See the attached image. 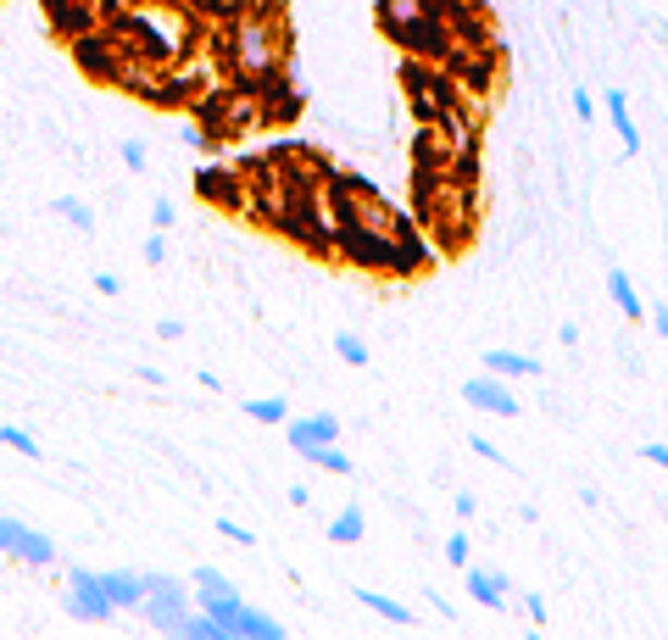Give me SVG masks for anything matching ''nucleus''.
<instances>
[{
  "mask_svg": "<svg viewBox=\"0 0 668 640\" xmlns=\"http://www.w3.org/2000/svg\"><path fill=\"white\" fill-rule=\"evenodd\" d=\"M273 28H279L273 0L251 7L246 17H234V67H240V78H262V73L284 67V39Z\"/></svg>",
  "mask_w": 668,
  "mask_h": 640,
  "instance_id": "f257e3e1",
  "label": "nucleus"
},
{
  "mask_svg": "<svg viewBox=\"0 0 668 640\" xmlns=\"http://www.w3.org/2000/svg\"><path fill=\"white\" fill-rule=\"evenodd\" d=\"M146 584H151V596H146V624L157 629V635H173V629H184L189 624V613H196V590H189V579H178V574H162V568H146Z\"/></svg>",
  "mask_w": 668,
  "mask_h": 640,
  "instance_id": "f03ea898",
  "label": "nucleus"
},
{
  "mask_svg": "<svg viewBox=\"0 0 668 640\" xmlns=\"http://www.w3.org/2000/svg\"><path fill=\"white\" fill-rule=\"evenodd\" d=\"M391 229L379 223H334V257L357 273H391Z\"/></svg>",
  "mask_w": 668,
  "mask_h": 640,
  "instance_id": "7ed1b4c3",
  "label": "nucleus"
},
{
  "mask_svg": "<svg viewBox=\"0 0 668 640\" xmlns=\"http://www.w3.org/2000/svg\"><path fill=\"white\" fill-rule=\"evenodd\" d=\"M73 62L78 73H89L95 84H117L123 67H128V51H123V39L112 28H89L84 39H73Z\"/></svg>",
  "mask_w": 668,
  "mask_h": 640,
  "instance_id": "20e7f679",
  "label": "nucleus"
},
{
  "mask_svg": "<svg viewBox=\"0 0 668 640\" xmlns=\"http://www.w3.org/2000/svg\"><path fill=\"white\" fill-rule=\"evenodd\" d=\"M391 273L385 279H423L429 268H435V251H429V239L418 234V223L407 218V212H391Z\"/></svg>",
  "mask_w": 668,
  "mask_h": 640,
  "instance_id": "39448f33",
  "label": "nucleus"
},
{
  "mask_svg": "<svg viewBox=\"0 0 668 640\" xmlns=\"http://www.w3.org/2000/svg\"><path fill=\"white\" fill-rule=\"evenodd\" d=\"M62 607H67V618H78V624H107V618L117 613V607H112V596H107V584H101V574H95V568H67Z\"/></svg>",
  "mask_w": 668,
  "mask_h": 640,
  "instance_id": "423d86ee",
  "label": "nucleus"
},
{
  "mask_svg": "<svg viewBox=\"0 0 668 640\" xmlns=\"http://www.w3.org/2000/svg\"><path fill=\"white\" fill-rule=\"evenodd\" d=\"M196 195L223 212H246V173L240 168H196Z\"/></svg>",
  "mask_w": 668,
  "mask_h": 640,
  "instance_id": "0eeeda50",
  "label": "nucleus"
},
{
  "mask_svg": "<svg viewBox=\"0 0 668 640\" xmlns=\"http://www.w3.org/2000/svg\"><path fill=\"white\" fill-rule=\"evenodd\" d=\"M462 402L473 413H491V418H518V396L507 390L502 373H480V379H468L462 384Z\"/></svg>",
  "mask_w": 668,
  "mask_h": 640,
  "instance_id": "6e6552de",
  "label": "nucleus"
},
{
  "mask_svg": "<svg viewBox=\"0 0 668 640\" xmlns=\"http://www.w3.org/2000/svg\"><path fill=\"white\" fill-rule=\"evenodd\" d=\"M45 17L62 39H84L89 28H101V7H89V0H45Z\"/></svg>",
  "mask_w": 668,
  "mask_h": 640,
  "instance_id": "1a4fd4ad",
  "label": "nucleus"
},
{
  "mask_svg": "<svg viewBox=\"0 0 668 640\" xmlns=\"http://www.w3.org/2000/svg\"><path fill=\"white\" fill-rule=\"evenodd\" d=\"M284 440H290V452L334 446V440H341V418H334V413H307V418H290V423H284Z\"/></svg>",
  "mask_w": 668,
  "mask_h": 640,
  "instance_id": "9d476101",
  "label": "nucleus"
},
{
  "mask_svg": "<svg viewBox=\"0 0 668 640\" xmlns=\"http://www.w3.org/2000/svg\"><path fill=\"white\" fill-rule=\"evenodd\" d=\"M101 584H107V596H112V607H146V596H151V584H146V568H107L101 574Z\"/></svg>",
  "mask_w": 668,
  "mask_h": 640,
  "instance_id": "9b49d317",
  "label": "nucleus"
},
{
  "mask_svg": "<svg viewBox=\"0 0 668 640\" xmlns=\"http://www.w3.org/2000/svg\"><path fill=\"white\" fill-rule=\"evenodd\" d=\"M12 557H17L23 568H51V563H57V540L12 518Z\"/></svg>",
  "mask_w": 668,
  "mask_h": 640,
  "instance_id": "f8f14e48",
  "label": "nucleus"
},
{
  "mask_svg": "<svg viewBox=\"0 0 668 640\" xmlns=\"http://www.w3.org/2000/svg\"><path fill=\"white\" fill-rule=\"evenodd\" d=\"M468 574V596L480 602V607H507V596H512V579L507 574H496V568H462Z\"/></svg>",
  "mask_w": 668,
  "mask_h": 640,
  "instance_id": "ddd939ff",
  "label": "nucleus"
},
{
  "mask_svg": "<svg viewBox=\"0 0 668 640\" xmlns=\"http://www.w3.org/2000/svg\"><path fill=\"white\" fill-rule=\"evenodd\" d=\"M602 101H607V118H613V128H618L624 157H641V128H635V118H630V95H624V89H607Z\"/></svg>",
  "mask_w": 668,
  "mask_h": 640,
  "instance_id": "4468645a",
  "label": "nucleus"
},
{
  "mask_svg": "<svg viewBox=\"0 0 668 640\" xmlns=\"http://www.w3.org/2000/svg\"><path fill=\"white\" fill-rule=\"evenodd\" d=\"M485 373H502V379H541V362L523 357V352H507V346H491V352H485Z\"/></svg>",
  "mask_w": 668,
  "mask_h": 640,
  "instance_id": "2eb2a0df",
  "label": "nucleus"
},
{
  "mask_svg": "<svg viewBox=\"0 0 668 640\" xmlns=\"http://www.w3.org/2000/svg\"><path fill=\"white\" fill-rule=\"evenodd\" d=\"M607 295H613V307L624 312L630 323H641V318H646V301L635 295V279H630L624 268H613V273H607Z\"/></svg>",
  "mask_w": 668,
  "mask_h": 640,
  "instance_id": "dca6fc26",
  "label": "nucleus"
},
{
  "mask_svg": "<svg viewBox=\"0 0 668 640\" xmlns=\"http://www.w3.org/2000/svg\"><path fill=\"white\" fill-rule=\"evenodd\" d=\"M351 596H357L362 607H373L379 618H391V624H412V618H418L412 607H401L396 596H385V590H373V584H357V590H351Z\"/></svg>",
  "mask_w": 668,
  "mask_h": 640,
  "instance_id": "f3484780",
  "label": "nucleus"
},
{
  "mask_svg": "<svg viewBox=\"0 0 668 640\" xmlns=\"http://www.w3.org/2000/svg\"><path fill=\"white\" fill-rule=\"evenodd\" d=\"M362 534H368V518H362V507H357V502H351V507H341V513L329 518V540H334V546H357Z\"/></svg>",
  "mask_w": 668,
  "mask_h": 640,
  "instance_id": "a211bd4d",
  "label": "nucleus"
},
{
  "mask_svg": "<svg viewBox=\"0 0 668 640\" xmlns=\"http://www.w3.org/2000/svg\"><path fill=\"white\" fill-rule=\"evenodd\" d=\"M189 590H196V602H201V596H240V590H234V579L218 574L212 563H196V574H189Z\"/></svg>",
  "mask_w": 668,
  "mask_h": 640,
  "instance_id": "6ab92c4d",
  "label": "nucleus"
},
{
  "mask_svg": "<svg viewBox=\"0 0 668 640\" xmlns=\"http://www.w3.org/2000/svg\"><path fill=\"white\" fill-rule=\"evenodd\" d=\"M234 635H251V640H284V624L279 618H268L262 607H246V618H240V629Z\"/></svg>",
  "mask_w": 668,
  "mask_h": 640,
  "instance_id": "aec40b11",
  "label": "nucleus"
},
{
  "mask_svg": "<svg viewBox=\"0 0 668 640\" xmlns=\"http://www.w3.org/2000/svg\"><path fill=\"white\" fill-rule=\"evenodd\" d=\"M246 418H257V423H290V407H284V396H257V402H246Z\"/></svg>",
  "mask_w": 668,
  "mask_h": 640,
  "instance_id": "412c9836",
  "label": "nucleus"
},
{
  "mask_svg": "<svg viewBox=\"0 0 668 640\" xmlns=\"http://www.w3.org/2000/svg\"><path fill=\"white\" fill-rule=\"evenodd\" d=\"M312 468H323V473H351V457L341 452V446H312V452H301Z\"/></svg>",
  "mask_w": 668,
  "mask_h": 640,
  "instance_id": "4be33fe9",
  "label": "nucleus"
},
{
  "mask_svg": "<svg viewBox=\"0 0 668 640\" xmlns=\"http://www.w3.org/2000/svg\"><path fill=\"white\" fill-rule=\"evenodd\" d=\"M0 446H12V452H23L28 463L39 457V440H34L28 429H17V423H7V429H0Z\"/></svg>",
  "mask_w": 668,
  "mask_h": 640,
  "instance_id": "5701e85b",
  "label": "nucleus"
},
{
  "mask_svg": "<svg viewBox=\"0 0 668 640\" xmlns=\"http://www.w3.org/2000/svg\"><path fill=\"white\" fill-rule=\"evenodd\" d=\"M196 7H207L212 17H223V23H234V17H246L251 7H262V0H196Z\"/></svg>",
  "mask_w": 668,
  "mask_h": 640,
  "instance_id": "b1692460",
  "label": "nucleus"
},
{
  "mask_svg": "<svg viewBox=\"0 0 668 640\" xmlns=\"http://www.w3.org/2000/svg\"><path fill=\"white\" fill-rule=\"evenodd\" d=\"M57 212H62V218L78 229V234H89V229H95V212H89L84 201H73V195H62V201H57Z\"/></svg>",
  "mask_w": 668,
  "mask_h": 640,
  "instance_id": "393cba45",
  "label": "nucleus"
},
{
  "mask_svg": "<svg viewBox=\"0 0 668 640\" xmlns=\"http://www.w3.org/2000/svg\"><path fill=\"white\" fill-rule=\"evenodd\" d=\"M334 352H341L351 368H368V346H362L357 334H334Z\"/></svg>",
  "mask_w": 668,
  "mask_h": 640,
  "instance_id": "a878e982",
  "label": "nucleus"
},
{
  "mask_svg": "<svg viewBox=\"0 0 668 640\" xmlns=\"http://www.w3.org/2000/svg\"><path fill=\"white\" fill-rule=\"evenodd\" d=\"M218 534L234 540V546H257V534H251L246 524H234V518H218Z\"/></svg>",
  "mask_w": 668,
  "mask_h": 640,
  "instance_id": "bb28decb",
  "label": "nucleus"
},
{
  "mask_svg": "<svg viewBox=\"0 0 668 640\" xmlns=\"http://www.w3.org/2000/svg\"><path fill=\"white\" fill-rule=\"evenodd\" d=\"M123 168L128 173H146V145H139V139H123Z\"/></svg>",
  "mask_w": 668,
  "mask_h": 640,
  "instance_id": "cd10ccee",
  "label": "nucleus"
},
{
  "mask_svg": "<svg viewBox=\"0 0 668 640\" xmlns=\"http://www.w3.org/2000/svg\"><path fill=\"white\" fill-rule=\"evenodd\" d=\"M446 563L468 568V534H462V529H457V534H446Z\"/></svg>",
  "mask_w": 668,
  "mask_h": 640,
  "instance_id": "c85d7f7f",
  "label": "nucleus"
},
{
  "mask_svg": "<svg viewBox=\"0 0 668 640\" xmlns=\"http://www.w3.org/2000/svg\"><path fill=\"white\" fill-rule=\"evenodd\" d=\"M139 257H146L151 268H162V262H168V239H162V229H157V234L146 239V251H139Z\"/></svg>",
  "mask_w": 668,
  "mask_h": 640,
  "instance_id": "c756f323",
  "label": "nucleus"
},
{
  "mask_svg": "<svg viewBox=\"0 0 668 640\" xmlns=\"http://www.w3.org/2000/svg\"><path fill=\"white\" fill-rule=\"evenodd\" d=\"M473 457H485V463H496V468H507V457H502V452L491 446V440H485V434H473Z\"/></svg>",
  "mask_w": 668,
  "mask_h": 640,
  "instance_id": "7c9ffc66",
  "label": "nucleus"
},
{
  "mask_svg": "<svg viewBox=\"0 0 668 640\" xmlns=\"http://www.w3.org/2000/svg\"><path fill=\"white\" fill-rule=\"evenodd\" d=\"M574 118H580V123H591V118H596V101H591V89H574Z\"/></svg>",
  "mask_w": 668,
  "mask_h": 640,
  "instance_id": "2f4dec72",
  "label": "nucleus"
},
{
  "mask_svg": "<svg viewBox=\"0 0 668 640\" xmlns=\"http://www.w3.org/2000/svg\"><path fill=\"white\" fill-rule=\"evenodd\" d=\"M641 457H646L652 468H668V446H663V440H646V446H641Z\"/></svg>",
  "mask_w": 668,
  "mask_h": 640,
  "instance_id": "473e14b6",
  "label": "nucleus"
},
{
  "mask_svg": "<svg viewBox=\"0 0 668 640\" xmlns=\"http://www.w3.org/2000/svg\"><path fill=\"white\" fill-rule=\"evenodd\" d=\"M523 613H530V624H535V629H541V624H546V613H552V607H546V602H541V596H523Z\"/></svg>",
  "mask_w": 668,
  "mask_h": 640,
  "instance_id": "72a5a7b5",
  "label": "nucleus"
},
{
  "mask_svg": "<svg viewBox=\"0 0 668 640\" xmlns=\"http://www.w3.org/2000/svg\"><path fill=\"white\" fill-rule=\"evenodd\" d=\"M423 602H429V607H435V613H441V618H457V607H451V602H446V596H441V590H429V596H423Z\"/></svg>",
  "mask_w": 668,
  "mask_h": 640,
  "instance_id": "f704fd0d",
  "label": "nucleus"
},
{
  "mask_svg": "<svg viewBox=\"0 0 668 640\" xmlns=\"http://www.w3.org/2000/svg\"><path fill=\"white\" fill-rule=\"evenodd\" d=\"M95 290H101V295H117L123 279H117V273H95Z\"/></svg>",
  "mask_w": 668,
  "mask_h": 640,
  "instance_id": "c9c22d12",
  "label": "nucleus"
},
{
  "mask_svg": "<svg viewBox=\"0 0 668 640\" xmlns=\"http://www.w3.org/2000/svg\"><path fill=\"white\" fill-rule=\"evenodd\" d=\"M0 557H12V518L0 513Z\"/></svg>",
  "mask_w": 668,
  "mask_h": 640,
  "instance_id": "e433bc0d",
  "label": "nucleus"
},
{
  "mask_svg": "<svg viewBox=\"0 0 668 640\" xmlns=\"http://www.w3.org/2000/svg\"><path fill=\"white\" fill-rule=\"evenodd\" d=\"M151 223H157V229H173V207L157 201V207H151Z\"/></svg>",
  "mask_w": 668,
  "mask_h": 640,
  "instance_id": "4c0bfd02",
  "label": "nucleus"
},
{
  "mask_svg": "<svg viewBox=\"0 0 668 640\" xmlns=\"http://www.w3.org/2000/svg\"><path fill=\"white\" fill-rule=\"evenodd\" d=\"M451 507H457V518H473V507H480V502H473L468 490H457V502H451Z\"/></svg>",
  "mask_w": 668,
  "mask_h": 640,
  "instance_id": "58836bf2",
  "label": "nucleus"
},
{
  "mask_svg": "<svg viewBox=\"0 0 668 640\" xmlns=\"http://www.w3.org/2000/svg\"><path fill=\"white\" fill-rule=\"evenodd\" d=\"M157 334H162V340H178V334H184V323H178V318H162V323H157Z\"/></svg>",
  "mask_w": 668,
  "mask_h": 640,
  "instance_id": "ea45409f",
  "label": "nucleus"
},
{
  "mask_svg": "<svg viewBox=\"0 0 668 640\" xmlns=\"http://www.w3.org/2000/svg\"><path fill=\"white\" fill-rule=\"evenodd\" d=\"M652 329H657V340H668V307H652Z\"/></svg>",
  "mask_w": 668,
  "mask_h": 640,
  "instance_id": "a19ab883",
  "label": "nucleus"
},
{
  "mask_svg": "<svg viewBox=\"0 0 668 640\" xmlns=\"http://www.w3.org/2000/svg\"><path fill=\"white\" fill-rule=\"evenodd\" d=\"M134 373H139V384H162V368H151V362H139Z\"/></svg>",
  "mask_w": 668,
  "mask_h": 640,
  "instance_id": "79ce46f5",
  "label": "nucleus"
},
{
  "mask_svg": "<svg viewBox=\"0 0 668 640\" xmlns=\"http://www.w3.org/2000/svg\"><path fill=\"white\" fill-rule=\"evenodd\" d=\"M162 640H189V635H184V629H173V635H162Z\"/></svg>",
  "mask_w": 668,
  "mask_h": 640,
  "instance_id": "37998d69",
  "label": "nucleus"
},
{
  "mask_svg": "<svg viewBox=\"0 0 668 640\" xmlns=\"http://www.w3.org/2000/svg\"><path fill=\"white\" fill-rule=\"evenodd\" d=\"M523 640H546V635H541V629H530V635H523Z\"/></svg>",
  "mask_w": 668,
  "mask_h": 640,
  "instance_id": "c03bdc74",
  "label": "nucleus"
},
{
  "mask_svg": "<svg viewBox=\"0 0 668 640\" xmlns=\"http://www.w3.org/2000/svg\"><path fill=\"white\" fill-rule=\"evenodd\" d=\"M228 640H251V635H228Z\"/></svg>",
  "mask_w": 668,
  "mask_h": 640,
  "instance_id": "a18cd8bd",
  "label": "nucleus"
}]
</instances>
